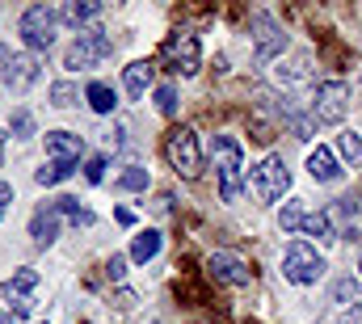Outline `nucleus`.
<instances>
[{"label":"nucleus","mask_w":362,"mask_h":324,"mask_svg":"<svg viewBox=\"0 0 362 324\" xmlns=\"http://www.w3.org/2000/svg\"><path fill=\"white\" fill-rule=\"evenodd\" d=\"M215 168H219V198L236 202L245 190V148L232 135H215Z\"/></svg>","instance_id":"nucleus-1"},{"label":"nucleus","mask_w":362,"mask_h":324,"mask_svg":"<svg viewBox=\"0 0 362 324\" xmlns=\"http://www.w3.org/2000/svg\"><path fill=\"white\" fill-rule=\"evenodd\" d=\"M325 270H329V261H325L312 244H303V241L286 244V253H282V278H286V282H295V287H316V282L325 278Z\"/></svg>","instance_id":"nucleus-2"},{"label":"nucleus","mask_w":362,"mask_h":324,"mask_svg":"<svg viewBox=\"0 0 362 324\" xmlns=\"http://www.w3.org/2000/svg\"><path fill=\"white\" fill-rule=\"evenodd\" d=\"M160 64L177 76H198L202 68V47H198V34L194 30H173L165 42H160Z\"/></svg>","instance_id":"nucleus-3"},{"label":"nucleus","mask_w":362,"mask_h":324,"mask_svg":"<svg viewBox=\"0 0 362 324\" xmlns=\"http://www.w3.org/2000/svg\"><path fill=\"white\" fill-rule=\"evenodd\" d=\"M165 161L173 164L181 177H189V181L202 173V148H198V135L189 127H173L165 135Z\"/></svg>","instance_id":"nucleus-4"},{"label":"nucleus","mask_w":362,"mask_h":324,"mask_svg":"<svg viewBox=\"0 0 362 324\" xmlns=\"http://www.w3.org/2000/svg\"><path fill=\"white\" fill-rule=\"evenodd\" d=\"M350 114V84L346 81H320L312 93V118L325 127H337Z\"/></svg>","instance_id":"nucleus-5"},{"label":"nucleus","mask_w":362,"mask_h":324,"mask_svg":"<svg viewBox=\"0 0 362 324\" xmlns=\"http://www.w3.org/2000/svg\"><path fill=\"white\" fill-rule=\"evenodd\" d=\"M21 42L30 47V51H47L51 42H55V30H59V13L55 8H47V4H30L25 13H21Z\"/></svg>","instance_id":"nucleus-6"},{"label":"nucleus","mask_w":362,"mask_h":324,"mask_svg":"<svg viewBox=\"0 0 362 324\" xmlns=\"http://www.w3.org/2000/svg\"><path fill=\"white\" fill-rule=\"evenodd\" d=\"M110 51H114L110 34H105V30H97V25H89V30H81V34H76V42L68 47V55H64V68H72V72L93 68V64H101Z\"/></svg>","instance_id":"nucleus-7"},{"label":"nucleus","mask_w":362,"mask_h":324,"mask_svg":"<svg viewBox=\"0 0 362 324\" xmlns=\"http://www.w3.org/2000/svg\"><path fill=\"white\" fill-rule=\"evenodd\" d=\"M249 34H253V55H257V64H270V59H282V51H286V30L274 21L270 13H253V21H249Z\"/></svg>","instance_id":"nucleus-8"},{"label":"nucleus","mask_w":362,"mask_h":324,"mask_svg":"<svg viewBox=\"0 0 362 324\" xmlns=\"http://www.w3.org/2000/svg\"><path fill=\"white\" fill-rule=\"evenodd\" d=\"M249 185H253V194H257L262 202H278V198L291 190V168H286L282 156H266V161L249 173Z\"/></svg>","instance_id":"nucleus-9"},{"label":"nucleus","mask_w":362,"mask_h":324,"mask_svg":"<svg viewBox=\"0 0 362 324\" xmlns=\"http://www.w3.org/2000/svg\"><path fill=\"white\" fill-rule=\"evenodd\" d=\"M206 274H211L215 282H228V287H249V282H253L249 261H240L236 253H211V257H206Z\"/></svg>","instance_id":"nucleus-10"},{"label":"nucleus","mask_w":362,"mask_h":324,"mask_svg":"<svg viewBox=\"0 0 362 324\" xmlns=\"http://www.w3.org/2000/svg\"><path fill=\"white\" fill-rule=\"evenodd\" d=\"M38 287V270H17L4 287H0V295L8 299V308L17 312V316H30V308H34V299H30V291Z\"/></svg>","instance_id":"nucleus-11"},{"label":"nucleus","mask_w":362,"mask_h":324,"mask_svg":"<svg viewBox=\"0 0 362 324\" xmlns=\"http://www.w3.org/2000/svg\"><path fill=\"white\" fill-rule=\"evenodd\" d=\"M38 55L34 51H13V59H8V68H4V84L13 88V93H25L30 84L38 81Z\"/></svg>","instance_id":"nucleus-12"},{"label":"nucleus","mask_w":362,"mask_h":324,"mask_svg":"<svg viewBox=\"0 0 362 324\" xmlns=\"http://www.w3.org/2000/svg\"><path fill=\"white\" fill-rule=\"evenodd\" d=\"M30 236H34V244H55V236H59V207L55 202H42L34 215H30Z\"/></svg>","instance_id":"nucleus-13"},{"label":"nucleus","mask_w":362,"mask_h":324,"mask_svg":"<svg viewBox=\"0 0 362 324\" xmlns=\"http://www.w3.org/2000/svg\"><path fill=\"white\" fill-rule=\"evenodd\" d=\"M278 122H286L295 139H312V135H316V118H312V110L303 114V110L295 105V97H282V101H278Z\"/></svg>","instance_id":"nucleus-14"},{"label":"nucleus","mask_w":362,"mask_h":324,"mask_svg":"<svg viewBox=\"0 0 362 324\" xmlns=\"http://www.w3.org/2000/svg\"><path fill=\"white\" fill-rule=\"evenodd\" d=\"M85 152V139L72 135V131H47V156L51 161H81Z\"/></svg>","instance_id":"nucleus-15"},{"label":"nucleus","mask_w":362,"mask_h":324,"mask_svg":"<svg viewBox=\"0 0 362 324\" xmlns=\"http://www.w3.org/2000/svg\"><path fill=\"white\" fill-rule=\"evenodd\" d=\"M101 13V0H68L64 8H59V21H68V25H76V30H89V21Z\"/></svg>","instance_id":"nucleus-16"},{"label":"nucleus","mask_w":362,"mask_h":324,"mask_svg":"<svg viewBox=\"0 0 362 324\" xmlns=\"http://www.w3.org/2000/svg\"><path fill=\"white\" fill-rule=\"evenodd\" d=\"M308 173H312L316 181H337V177H341V164H337V156H333L329 148H312V152H308Z\"/></svg>","instance_id":"nucleus-17"},{"label":"nucleus","mask_w":362,"mask_h":324,"mask_svg":"<svg viewBox=\"0 0 362 324\" xmlns=\"http://www.w3.org/2000/svg\"><path fill=\"white\" fill-rule=\"evenodd\" d=\"M274 76H278L282 84H303L308 76H312V55H308V51L291 55L286 64H278V68H274Z\"/></svg>","instance_id":"nucleus-18"},{"label":"nucleus","mask_w":362,"mask_h":324,"mask_svg":"<svg viewBox=\"0 0 362 324\" xmlns=\"http://www.w3.org/2000/svg\"><path fill=\"white\" fill-rule=\"evenodd\" d=\"M122 84H127V97L139 101V97L148 93V84H152V64H148V59H135V64L122 72Z\"/></svg>","instance_id":"nucleus-19"},{"label":"nucleus","mask_w":362,"mask_h":324,"mask_svg":"<svg viewBox=\"0 0 362 324\" xmlns=\"http://www.w3.org/2000/svg\"><path fill=\"white\" fill-rule=\"evenodd\" d=\"M303 232H308V236H316V241H325V244L341 241V236H337V224L329 219V211H312V215L303 219Z\"/></svg>","instance_id":"nucleus-20"},{"label":"nucleus","mask_w":362,"mask_h":324,"mask_svg":"<svg viewBox=\"0 0 362 324\" xmlns=\"http://www.w3.org/2000/svg\"><path fill=\"white\" fill-rule=\"evenodd\" d=\"M160 244H165V241H160V232H152V228H148V232H139V236L131 241V261H135V265H148V261L160 253Z\"/></svg>","instance_id":"nucleus-21"},{"label":"nucleus","mask_w":362,"mask_h":324,"mask_svg":"<svg viewBox=\"0 0 362 324\" xmlns=\"http://www.w3.org/2000/svg\"><path fill=\"white\" fill-rule=\"evenodd\" d=\"M55 207H59V215H64L72 228H93V211L89 207H81V198L64 194V198H55Z\"/></svg>","instance_id":"nucleus-22"},{"label":"nucleus","mask_w":362,"mask_h":324,"mask_svg":"<svg viewBox=\"0 0 362 324\" xmlns=\"http://www.w3.org/2000/svg\"><path fill=\"white\" fill-rule=\"evenodd\" d=\"M72 173H76V161H51L34 173V181H38V185H59V181H68Z\"/></svg>","instance_id":"nucleus-23"},{"label":"nucleus","mask_w":362,"mask_h":324,"mask_svg":"<svg viewBox=\"0 0 362 324\" xmlns=\"http://www.w3.org/2000/svg\"><path fill=\"white\" fill-rule=\"evenodd\" d=\"M85 97H89V105L97 110V114H114V105H118V97H114V88H110V84H101V81H93Z\"/></svg>","instance_id":"nucleus-24"},{"label":"nucleus","mask_w":362,"mask_h":324,"mask_svg":"<svg viewBox=\"0 0 362 324\" xmlns=\"http://www.w3.org/2000/svg\"><path fill=\"white\" fill-rule=\"evenodd\" d=\"M337 156L350 164V168H362V135H354V131H346L341 139H337Z\"/></svg>","instance_id":"nucleus-25"},{"label":"nucleus","mask_w":362,"mask_h":324,"mask_svg":"<svg viewBox=\"0 0 362 324\" xmlns=\"http://www.w3.org/2000/svg\"><path fill=\"white\" fill-rule=\"evenodd\" d=\"M303 207L291 198V202H282V211H278V224H282V232H303Z\"/></svg>","instance_id":"nucleus-26"},{"label":"nucleus","mask_w":362,"mask_h":324,"mask_svg":"<svg viewBox=\"0 0 362 324\" xmlns=\"http://www.w3.org/2000/svg\"><path fill=\"white\" fill-rule=\"evenodd\" d=\"M76 97H81V88H76L72 81H55L51 84V105L68 110V105H76Z\"/></svg>","instance_id":"nucleus-27"},{"label":"nucleus","mask_w":362,"mask_h":324,"mask_svg":"<svg viewBox=\"0 0 362 324\" xmlns=\"http://www.w3.org/2000/svg\"><path fill=\"white\" fill-rule=\"evenodd\" d=\"M156 110H160L165 118L177 114V88H173V84H160V88H156Z\"/></svg>","instance_id":"nucleus-28"},{"label":"nucleus","mask_w":362,"mask_h":324,"mask_svg":"<svg viewBox=\"0 0 362 324\" xmlns=\"http://www.w3.org/2000/svg\"><path fill=\"white\" fill-rule=\"evenodd\" d=\"M118 190H148V168H127L118 177Z\"/></svg>","instance_id":"nucleus-29"},{"label":"nucleus","mask_w":362,"mask_h":324,"mask_svg":"<svg viewBox=\"0 0 362 324\" xmlns=\"http://www.w3.org/2000/svg\"><path fill=\"white\" fill-rule=\"evenodd\" d=\"M13 135H21V139L34 135V118H30V110H17V114H13Z\"/></svg>","instance_id":"nucleus-30"},{"label":"nucleus","mask_w":362,"mask_h":324,"mask_svg":"<svg viewBox=\"0 0 362 324\" xmlns=\"http://www.w3.org/2000/svg\"><path fill=\"white\" fill-rule=\"evenodd\" d=\"M85 181H93V185L105 181V156H93V161L85 164Z\"/></svg>","instance_id":"nucleus-31"},{"label":"nucleus","mask_w":362,"mask_h":324,"mask_svg":"<svg viewBox=\"0 0 362 324\" xmlns=\"http://www.w3.org/2000/svg\"><path fill=\"white\" fill-rule=\"evenodd\" d=\"M122 274H127V257H118V253H114V257L105 261V278H114V282H122Z\"/></svg>","instance_id":"nucleus-32"},{"label":"nucleus","mask_w":362,"mask_h":324,"mask_svg":"<svg viewBox=\"0 0 362 324\" xmlns=\"http://www.w3.org/2000/svg\"><path fill=\"white\" fill-rule=\"evenodd\" d=\"M13 202V185L8 181H0V219H4V207Z\"/></svg>","instance_id":"nucleus-33"},{"label":"nucleus","mask_w":362,"mask_h":324,"mask_svg":"<svg viewBox=\"0 0 362 324\" xmlns=\"http://www.w3.org/2000/svg\"><path fill=\"white\" fill-rule=\"evenodd\" d=\"M114 219H118V224H122V228H131V224H135V215H131V211H127V207H118V211H114Z\"/></svg>","instance_id":"nucleus-34"},{"label":"nucleus","mask_w":362,"mask_h":324,"mask_svg":"<svg viewBox=\"0 0 362 324\" xmlns=\"http://www.w3.org/2000/svg\"><path fill=\"white\" fill-rule=\"evenodd\" d=\"M118 308L131 312V308H135V295H131V291H118Z\"/></svg>","instance_id":"nucleus-35"},{"label":"nucleus","mask_w":362,"mask_h":324,"mask_svg":"<svg viewBox=\"0 0 362 324\" xmlns=\"http://www.w3.org/2000/svg\"><path fill=\"white\" fill-rule=\"evenodd\" d=\"M8 59H13V51H8V47H0V81H4V68H8Z\"/></svg>","instance_id":"nucleus-36"},{"label":"nucleus","mask_w":362,"mask_h":324,"mask_svg":"<svg viewBox=\"0 0 362 324\" xmlns=\"http://www.w3.org/2000/svg\"><path fill=\"white\" fill-rule=\"evenodd\" d=\"M0 161H4V131H0Z\"/></svg>","instance_id":"nucleus-37"},{"label":"nucleus","mask_w":362,"mask_h":324,"mask_svg":"<svg viewBox=\"0 0 362 324\" xmlns=\"http://www.w3.org/2000/svg\"><path fill=\"white\" fill-rule=\"evenodd\" d=\"M358 270H362V261H358Z\"/></svg>","instance_id":"nucleus-38"}]
</instances>
